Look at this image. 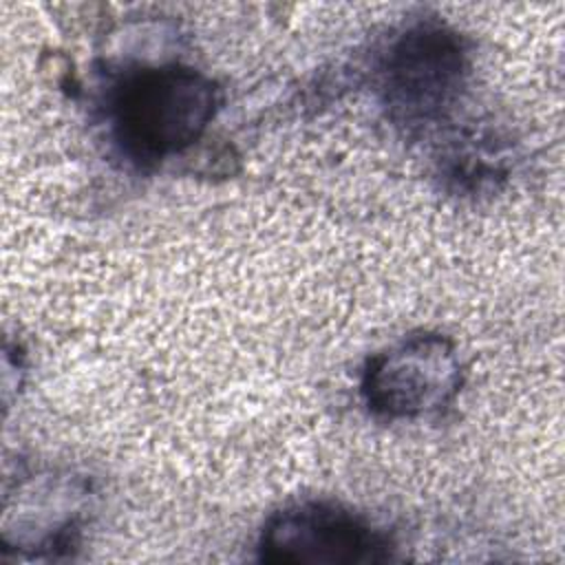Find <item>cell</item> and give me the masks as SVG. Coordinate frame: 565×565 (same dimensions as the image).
<instances>
[{"mask_svg":"<svg viewBox=\"0 0 565 565\" xmlns=\"http://www.w3.org/2000/svg\"><path fill=\"white\" fill-rule=\"evenodd\" d=\"M216 82L185 64L124 73L108 99L110 137L139 168H154L194 146L221 108Z\"/></svg>","mask_w":565,"mask_h":565,"instance_id":"obj_1","label":"cell"},{"mask_svg":"<svg viewBox=\"0 0 565 565\" xmlns=\"http://www.w3.org/2000/svg\"><path fill=\"white\" fill-rule=\"evenodd\" d=\"M470 71V46L457 29L435 18L408 24L377 68V95L388 121L406 135L439 128L463 102Z\"/></svg>","mask_w":565,"mask_h":565,"instance_id":"obj_2","label":"cell"},{"mask_svg":"<svg viewBox=\"0 0 565 565\" xmlns=\"http://www.w3.org/2000/svg\"><path fill=\"white\" fill-rule=\"evenodd\" d=\"M463 377L457 344L439 331H419L366 360L360 395L375 417L419 419L452 406Z\"/></svg>","mask_w":565,"mask_h":565,"instance_id":"obj_3","label":"cell"},{"mask_svg":"<svg viewBox=\"0 0 565 565\" xmlns=\"http://www.w3.org/2000/svg\"><path fill=\"white\" fill-rule=\"evenodd\" d=\"M391 536L333 501H298L274 512L258 536V558L274 565H373L393 558Z\"/></svg>","mask_w":565,"mask_h":565,"instance_id":"obj_4","label":"cell"}]
</instances>
